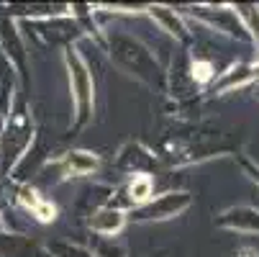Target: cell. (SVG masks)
I'll list each match as a JSON object with an SVG mask.
<instances>
[{"label": "cell", "instance_id": "6da1fadb", "mask_svg": "<svg viewBox=\"0 0 259 257\" xmlns=\"http://www.w3.org/2000/svg\"><path fill=\"white\" fill-rule=\"evenodd\" d=\"M93 229H98V232H105V234H113V232H118L121 227H123V213L121 211H100V213H95V218H93Z\"/></svg>", "mask_w": 259, "mask_h": 257}, {"label": "cell", "instance_id": "7a4b0ae2", "mask_svg": "<svg viewBox=\"0 0 259 257\" xmlns=\"http://www.w3.org/2000/svg\"><path fill=\"white\" fill-rule=\"evenodd\" d=\"M21 201L41 218V222H52L54 218V206L52 203H44L41 198H39V193H33V191H21Z\"/></svg>", "mask_w": 259, "mask_h": 257}, {"label": "cell", "instance_id": "3957f363", "mask_svg": "<svg viewBox=\"0 0 259 257\" xmlns=\"http://www.w3.org/2000/svg\"><path fill=\"white\" fill-rule=\"evenodd\" d=\"M72 80H75V90H77V103L85 111L90 103V80H88V72L82 69V64L77 59H75V69H72Z\"/></svg>", "mask_w": 259, "mask_h": 257}, {"label": "cell", "instance_id": "277c9868", "mask_svg": "<svg viewBox=\"0 0 259 257\" xmlns=\"http://www.w3.org/2000/svg\"><path fill=\"white\" fill-rule=\"evenodd\" d=\"M64 165L75 175H85V172H93L98 167V160L93 155H88V152H72V155H67Z\"/></svg>", "mask_w": 259, "mask_h": 257}, {"label": "cell", "instance_id": "5b68a950", "mask_svg": "<svg viewBox=\"0 0 259 257\" xmlns=\"http://www.w3.org/2000/svg\"><path fill=\"white\" fill-rule=\"evenodd\" d=\"M131 198L134 201H139V203H144L146 198L152 196V180L146 177V175H141V177H134V182H131Z\"/></svg>", "mask_w": 259, "mask_h": 257}, {"label": "cell", "instance_id": "8992f818", "mask_svg": "<svg viewBox=\"0 0 259 257\" xmlns=\"http://www.w3.org/2000/svg\"><path fill=\"white\" fill-rule=\"evenodd\" d=\"M193 75H195L198 83H208V80L213 78V67H210L208 62H195V64H193Z\"/></svg>", "mask_w": 259, "mask_h": 257}, {"label": "cell", "instance_id": "52a82bcc", "mask_svg": "<svg viewBox=\"0 0 259 257\" xmlns=\"http://www.w3.org/2000/svg\"><path fill=\"white\" fill-rule=\"evenodd\" d=\"M254 177H256V180H259V170H254Z\"/></svg>", "mask_w": 259, "mask_h": 257}]
</instances>
